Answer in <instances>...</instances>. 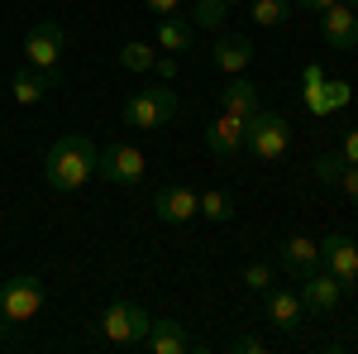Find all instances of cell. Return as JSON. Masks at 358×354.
<instances>
[{
	"label": "cell",
	"instance_id": "6da1fadb",
	"mask_svg": "<svg viewBox=\"0 0 358 354\" xmlns=\"http://www.w3.org/2000/svg\"><path fill=\"white\" fill-rule=\"evenodd\" d=\"M43 177L53 191H77L96 177V144L86 135H62L43 154Z\"/></svg>",
	"mask_w": 358,
	"mask_h": 354
},
{
	"label": "cell",
	"instance_id": "7a4b0ae2",
	"mask_svg": "<svg viewBox=\"0 0 358 354\" xmlns=\"http://www.w3.org/2000/svg\"><path fill=\"white\" fill-rule=\"evenodd\" d=\"M38 306H43V282L34 273H15L10 282H0V330L34 321Z\"/></svg>",
	"mask_w": 358,
	"mask_h": 354
},
{
	"label": "cell",
	"instance_id": "3957f363",
	"mask_svg": "<svg viewBox=\"0 0 358 354\" xmlns=\"http://www.w3.org/2000/svg\"><path fill=\"white\" fill-rule=\"evenodd\" d=\"M244 149L253 154V158H263V163H277V158L292 149V125H287V115H277V110H258V115L248 120Z\"/></svg>",
	"mask_w": 358,
	"mask_h": 354
},
{
	"label": "cell",
	"instance_id": "277c9868",
	"mask_svg": "<svg viewBox=\"0 0 358 354\" xmlns=\"http://www.w3.org/2000/svg\"><path fill=\"white\" fill-rule=\"evenodd\" d=\"M177 115V91L172 86H153V91H134L124 106H120V120L129 130H158Z\"/></svg>",
	"mask_w": 358,
	"mask_h": 354
},
{
	"label": "cell",
	"instance_id": "5b68a950",
	"mask_svg": "<svg viewBox=\"0 0 358 354\" xmlns=\"http://www.w3.org/2000/svg\"><path fill=\"white\" fill-rule=\"evenodd\" d=\"M148 330H153V316H148L138 301H115V306H106V316H101V335H106L110 345H120V350L143 345Z\"/></svg>",
	"mask_w": 358,
	"mask_h": 354
},
{
	"label": "cell",
	"instance_id": "8992f818",
	"mask_svg": "<svg viewBox=\"0 0 358 354\" xmlns=\"http://www.w3.org/2000/svg\"><path fill=\"white\" fill-rule=\"evenodd\" d=\"M143 168H148V158H143V149H134V144H110L106 154H96V177H106L115 187H138L143 182Z\"/></svg>",
	"mask_w": 358,
	"mask_h": 354
},
{
	"label": "cell",
	"instance_id": "52a82bcc",
	"mask_svg": "<svg viewBox=\"0 0 358 354\" xmlns=\"http://www.w3.org/2000/svg\"><path fill=\"white\" fill-rule=\"evenodd\" d=\"M67 53V29L57 25V20H38V25L24 34V57L29 67H43V72H53L57 62Z\"/></svg>",
	"mask_w": 358,
	"mask_h": 354
},
{
	"label": "cell",
	"instance_id": "ba28073f",
	"mask_svg": "<svg viewBox=\"0 0 358 354\" xmlns=\"http://www.w3.org/2000/svg\"><path fill=\"white\" fill-rule=\"evenodd\" d=\"M320 264L339 278L344 292H354V287H358V245L349 240V235H330V240H320Z\"/></svg>",
	"mask_w": 358,
	"mask_h": 354
},
{
	"label": "cell",
	"instance_id": "9c48e42d",
	"mask_svg": "<svg viewBox=\"0 0 358 354\" xmlns=\"http://www.w3.org/2000/svg\"><path fill=\"white\" fill-rule=\"evenodd\" d=\"M339 297H344V287H339V278H334L330 268H315L310 278H301L306 311H315V316H334V311H339Z\"/></svg>",
	"mask_w": 358,
	"mask_h": 354
},
{
	"label": "cell",
	"instance_id": "30bf717a",
	"mask_svg": "<svg viewBox=\"0 0 358 354\" xmlns=\"http://www.w3.org/2000/svg\"><path fill=\"white\" fill-rule=\"evenodd\" d=\"M320 29H325V43H330L334 53H349L358 43V10L339 0L330 10H320Z\"/></svg>",
	"mask_w": 358,
	"mask_h": 354
},
{
	"label": "cell",
	"instance_id": "8fae6325",
	"mask_svg": "<svg viewBox=\"0 0 358 354\" xmlns=\"http://www.w3.org/2000/svg\"><path fill=\"white\" fill-rule=\"evenodd\" d=\"M277 259H282V268L292 273L296 282H301V278H310L315 268H325V264H320V245H315V240H306V235H292V240H282Z\"/></svg>",
	"mask_w": 358,
	"mask_h": 354
},
{
	"label": "cell",
	"instance_id": "7c38bea8",
	"mask_svg": "<svg viewBox=\"0 0 358 354\" xmlns=\"http://www.w3.org/2000/svg\"><path fill=\"white\" fill-rule=\"evenodd\" d=\"M244 135H248V120H239V115H220V120L206 125V149H210L215 158H229V154L244 149Z\"/></svg>",
	"mask_w": 358,
	"mask_h": 354
},
{
	"label": "cell",
	"instance_id": "4fadbf2b",
	"mask_svg": "<svg viewBox=\"0 0 358 354\" xmlns=\"http://www.w3.org/2000/svg\"><path fill=\"white\" fill-rule=\"evenodd\" d=\"M268 321H273L277 330H301L306 321V301L301 292H292V287H268Z\"/></svg>",
	"mask_w": 358,
	"mask_h": 354
},
{
	"label": "cell",
	"instance_id": "5bb4252c",
	"mask_svg": "<svg viewBox=\"0 0 358 354\" xmlns=\"http://www.w3.org/2000/svg\"><path fill=\"white\" fill-rule=\"evenodd\" d=\"M196 206H201V196L192 187H163L153 196V216L167 220V225H187L196 216Z\"/></svg>",
	"mask_w": 358,
	"mask_h": 354
},
{
	"label": "cell",
	"instance_id": "9a60e30c",
	"mask_svg": "<svg viewBox=\"0 0 358 354\" xmlns=\"http://www.w3.org/2000/svg\"><path fill=\"white\" fill-rule=\"evenodd\" d=\"M220 110L239 115V120H253L263 110V86H253L248 77H229V86L220 91Z\"/></svg>",
	"mask_w": 358,
	"mask_h": 354
},
{
	"label": "cell",
	"instance_id": "2e32d148",
	"mask_svg": "<svg viewBox=\"0 0 358 354\" xmlns=\"http://www.w3.org/2000/svg\"><path fill=\"white\" fill-rule=\"evenodd\" d=\"M53 86H57V67H53V72H43V67H24V72H15L10 96H15L20 106H38V101H43Z\"/></svg>",
	"mask_w": 358,
	"mask_h": 354
},
{
	"label": "cell",
	"instance_id": "e0dca14e",
	"mask_svg": "<svg viewBox=\"0 0 358 354\" xmlns=\"http://www.w3.org/2000/svg\"><path fill=\"white\" fill-rule=\"evenodd\" d=\"M210 62L220 67L224 77H239L248 62H253V43H248L244 34H224L220 43H215V53H210Z\"/></svg>",
	"mask_w": 358,
	"mask_h": 354
},
{
	"label": "cell",
	"instance_id": "ac0fdd59",
	"mask_svg": "<svg viewBox=\"0 0 358 354\" xmlns=\"http://www.w3.org/2000/svg\"><path fill=\"white\" fill-rule=\"evenodd\" d=\"M153 354H187V350H196L192 345V335L177 326V321H153V330H148V340H143Z\"/></svg>",
	"mask_w": 358,
	"mask_h": 354
},
{
	"label": "cell",
	"instance_id": "d6986e66",
	"mask_svg": "<svg viewBox=\"0 0 358 354\" xmlns=\"http://www.w3.org/2000/svg\"><path fill=\"white\" fill-rule=\"evenodd\" d=\"M192 20H182V15H163V25H158V48L163 53H187L192 48Z\"/></svg>",
	"mask_w": 358,
	"mask_h": 354
},
{
	"label": "cell",
	"instance_id": "ffe728a7",
	"mask_svg": "<svg viewBox=\"0 0 358 354\" xmlns=\"http://www.w3.org/2000/svg\"><path fill=\"white\" fill-rule=\"evenodd\" d=\"M354 101V86L344 82V77H325V86H320V101H315V110L310 115H330V110H344Z\"/></svg>",
	"mask_w": 358,
	"mask_h": 354
},
{
	"label": "cell",
	"instance_id": "44dd1931",
	"mask_svg": "<svg viewBox=\"0 0 358 354\" xmlns=\"http://www.w3.org/2000/svg\"><path fill=\"white\" fill-rule=\"evenodd\" d=\"M248 20L263 29H277L292 20V0H253V10H248Z\"/></svg>",
	"mask_w": 358,
	"mask_h": 354
},
{
	"label": "cell",
	"instance_id": "7402d4cb",
	"mask_svg": "<svg viewBox=\"0 0 358 354\" xmlns=\"http://www.w3.org/2000/svg\"><path fill=\"white\" fill-rule=\"evenodd\" d=\"M196 216H206V220H215V225H224V220L234 216V201H229L220 187H210V191H201V206H196Z\"/></svg>",
	"mask_w": 358,
	"mask_h": 354
},
{
	"label": "cell",
	"instance_id": "603a6c76",
	"mask_svg": "<svg viewBox=\"0 0 358 354\" xmlns=\"http://www.w3.org/2000/svg\"><path fill=\"white\" fill-rule=\"evenodd\" d=\"M224 15H229L224 0H192V25L196 29H220Z\"/></svg>",
	"mask_w": 358,
	"mask_h": 354
},
{
	"label": "cell",
	"instance_id": "cb8c5ba5",
	"mask_svg": "<svg viewBox=\"0 0 358 354\" xmlns=\"http://www.w3.org/2000/svg\"><path fill=\"white\" fill-rule=\"evenodd\" d=\"M153 48L148 43H138V39H129L124 48H120V67H129V72H153Z\"/></svg>",
	"mask_w": 358,
	"mask_h": 354
},
{
	"label": "cell",
	"instance_id": "d4e9b609",
	"mask_svg": "<svg viewBox=\"0 0 358 354\" xmlns=\"http://www.w3.org/2000/svg\"><path fill=\"white\" fill-rule=\"evenodd\" d=\"M320 86H325V72H320V62H306V72H301L306 110H315V101H320Z\"/></svg>",
	"mask_w": 358,
	"mask_h": 354
},
{
	"label": "cell",
	"instance_id": "484cf974",
	"mask_svg": "<svg viewBox=\"0 0 358 354\" xmlns=\"http://www.w3.org/2000/svg\"><path fill=\"white\" fill-rule=\"evenodd\" d=\"M239 282H244L248 292H268V282H273V264H263V259L248 264V268L239 273Z\"/></svg>",
	"mask_w": 358,
	"mask_h": 354
},
{
	"label": "cell",
	"instance_id": "4316f807",
	"mask_svg": "<svg viewBox=\"0 0 358 354\" xmlns=\"http://www.w3.org/2000/svg\"><path fill=\"white\" fill-rule=\"evenodd\" d=\"M315 177H320V182H339V172H344V158H339V154H325V158H315Z\"/></svg>",
	"mask_w": 358,
	"mask_h": 354
},
{
	"label": "cell",
	"instance_id": "83f0119b",
	"mask_svg": "<svg viewBox=\"0 0 358 354\" xmlns=\"http://www.w3.org/2000/svg\"><path fill=\"white\" fill-rule=\"evenodd\" d=\"M339 187H344V196L358 206V163H344V172H339Z\"/></svg>",
	"mask_w": 358,
	"mask_h": 354
},
{
	"label": "cell",
	"instance_id": "f1b7e54d",
	"mask_svg": "<svg viewBox=\"0 0 358 354\" xmlns=\"http://www.w3.org/2000/svg\"><path fill=\"white\" fill-rule=\"evenodd\" d=\"M153 72H158L163 82H167V77H177V57H172V53H158V57H153Z\"/></svg>",
	"mask_w": 358,
	"mask_h": 354
},
{
	"label": "cell",
	"instance_id": "f546056e",
	"mask_svg": "<svg viewBox=\"0 0 358 354\" xmlns=\"http://www.w3.org/2000/svg\"><path fill=\"white\" fill-rule=\"evenodd\" d=\"M234 350H239V354H263V350H268V340H258V335H239Z\"/></svg>",
	"mask_w": 358,
	"mask_h": 354
},
{
	"label": "cell",
	"instance_id": "4dcf8cb0",
	"mask_svg": "<svg viewBox=\"0 0 358 354\" xmlns=\"http://www.w3.org/2000/svg\"><path fill=\"white\" fill-rule=\"evenodd\" d=\"M330 5H339V0H292V10H301V15H320Z\"/></svg>",
	"mask_w": 358,
	"mask_h": 354
},
{
	"label": "cell",
	"instance_id": "1f68e13d",
	"mask_svg": "<svg viewBox=\"0 0 358 354\" xmlns=\"http://www.w3.org/2000/svg\"><path fill=\"white\" fill-rule=\"evenodd\" d=\"M339 158H344V163H358V130L344 135V154H339Z\"/></svg>",
	"mask_w": 358,
	"mask_h": 354
},
{
	"label": "cell",
	"instance_id": "d6a6232c",
	"mask_svg": "<svg viewBox=\"0 0 358 354\" xmlns=\"http://www.w3.org/2000/svg\"><path fill=\"white\" fill-rule=\"evenodd\" d=\"M153 15H177V0H143Z\"/></svg>",
	"mask_w": 358,
	"mask_h": 354
},
{
	"label": "cell",
	"instance_id": "836d02e7",
	"mask_svg": "<svg viewBox=\"0 0 358 354\" xmlns=\"http://www.w3.org/2000/svg\"><path fill=\"white\" fill-rule=\"evenodd\" d=\"M344 5H354V10H358V0H344Z\"/></svg>",
	"mask_w": 358,
	"mask_h": 354
},
{
	"label": "cell",
	"instance_id": "e575fe53",
	"mask_svg": "<svg viewBox=\"0 0 358 354\" xmlns=\"http://www.w3.org/2000/svg\"><path fill=\"white\" fill-rule=\"evenodd\" d=\"M224 5H234V0H224Z\"/></svg>",
	"mask_w": 358,
	"mask_h": 354
}]
</instances>
